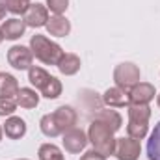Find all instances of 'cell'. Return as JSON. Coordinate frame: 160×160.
Listing matches in <instances>:
<instances>
[{
    "mask_svg": "<svg viewBox=\"0 0 160 160\" xmlns=\"http://www.w3.org/2000/svg\"><path fill=\"white\" fill-rule=\"evenodd\" d=\"M147 158L160 160V121L155 125V128L147 140Z\"/></svg>",
    "mask_w": 160,
    "mask_h": 160,
    "instance_id": "d6986e66",
    "label": "cell"
},
{
    "mask_svg": "<svg viewBox=\"0 0 160 160\" xmlns=\"http://www.w3.org/2000/svg\"><path fill=\"white\" fill-rule=\"evenodd\" d=\"M6 11H8V9H6V6L0 2V21H4V17H6Z\"/></svg>",
    "mask_w": 160,
    "mask_h": 160,
    "instance_id": "83f0119b",
    "label": "cell"
},
{
    "mask_svg": "<svg viewBox=\"0 0 160 160\" xmlns=\"http://www.w3.org/2000/svg\"><path fill=\"white\" fill-rule=\"evenodd\" d=\"M62 89H63V86H62V82L56 78V77H50L48 82L41 88V95L45 97V99H58L60 95H62Z\"/></svg>",
    "mask_w": 160,
    "mask_h": 160,
    "instance_id": "44dd1931",
    "label": "cell"
},
{
    "mask_svg": "<svg viewBox=\"0 0 160 160\" xmlns=\"http://www.w3.org/2000/svg\"><path fill=\"white\" fill-rule=\"evenodd\" d=\"M39 128L47 138H56V136H60V130H58L56 123H54V119H52V114H47V116L41 118Z\"/></svg>",
    "mask_w": 160,
    "mask_h": 160,
    "instance_id": "603a6c76",
    "label": "cell"
},
{
    "mask_svg": "<svg viewBox=\"0 0 160 160\" xmlns=\"http://www.w3.org/2000/svg\"><path fill=\"white\" fill-rule=\"evenodd\" d=\"M0 2L6 6V9H8L9 13H15V15L24 13V11H26V8L32 4L30 0H0Z\"/></svg>",
    "mask_w": 160,
    "mask_h": 160,
    "instance_id": "cb8c5ba5",
    "label": "cell"
},
{
    "mask_svg": "<svg viewBox=\"0 0 160 160\" xmlns=\"http://www.w3.org/2000/svg\"><path fill=\"white\" fill-rule=\"evenodd\" d=\"M0 30H2L4 39L15 41V39H19V38H22V34H24V30H26V24H24V21L13 17V19H6V21L2 22Z\"/></svg>",
    "mask_w": 160,
    "mask_h": 160,
    "instance_id": "4fadbf2b",
    "label": "cell"
},
{
    "mask_svg": "<svg viewBox=\"0 0 160 160\" xmlns=\"http://www.w3.org/2000/svg\"><path fill=\"white\" fill-rule=\"evenodd\" d=\"M22 21L30 28H41V26H45L47 21H48V9H47V6H43L39 2L30 4L26 8V11L22 13Z\"/></svg>",
    "mask_w": 160,
    "mask_h": 160,
    "instance_id": "ba28073f",
    "label": "cell"
},
{
    "mask_svg": "<svg viewBox=\"0 0 160 160\" xmlns=\"http://www.w3.org/2000/svg\"><path fill=\"white\" fill-rule=\"evenodd\" d=\"M17 110V101L15 99H8V97H0V118H9L13 116Z\"/></svg>",
    "mask_w": 160,
    "mask_h": 160,
    "instance_id": "d4e9b609",
    "label": "cell"
},
{
    "mask_svg": "<svg viewBox=\"0 0 160 160\" xmlns=\"http://www.w3.org/2000/svg\"><path fill=\"white\" fill-rule=\"evenodd\" d=\"M52 119L56 123L60 134L71 130L77 127V121H78V116H77V110H73L71 106H60L52 112Z\"/></svg>",
    "mask_w": 160,
    "mask_h": 160,
    "instance_id": "9c48e42d",
    "label": "cell"
},
{
    "mask_svg": "<svg viewBox=\"0 0 160 160\" xmlns=\"http://www.w3.org/2000/svg\"><path fill=\"white\" fill-rule=\"evenodd\" d=\"M140 155H142L140 140H134L130 136L116 140V153H114V157L118 160H138Z\"/></svg>",
    "mask_w": 160,
    "mask_h": 160,
    "instance_id": "8992f818",
    "label": "cell"
},
{
    "mask_svg": "<svg viewBox=\"0 0 160 160\" xmlns=\"http://www.w3.org/2000/svg\"><path fill=\"white\" fill-rule=\"evenodd\" d=\"M80 160H106L104 155H101V153H97L95 149H91V151H88V153H84Z\"/></svg>",
    "mask_w": 160,
    "mask_h": 160,
    "instance_id": "4316f807",
    "label": "cell"
},
{
    "mask_svg": "<svg viewBox=\"0 0 160 160\" xmlns=\"http://www.w3.org/2000/svg\"><path fill=\"white\" fill-rule=\"evenodd\" d=\"M140 77H142L140 67L136 63H132V62H123L119 65H116V69H114L116 86L121 88L123 91H127V93L140 82Z\"/></svg>",
    "mask_w": 160,
    "mask_h": 160,
    "instance_id": "277c9868",
    "label": "cell"
},
{
    "mask_svg": "<svg viewBox=\"0 0 160 160\" xmlns=\"http://www.w3.org/2000/svg\"><path fill=\"white\" fill-rule=\"evenodd\" d=\"M15 101H17V106L32 110V108H36L39 104V95L32 88H21L19 93H17V97H15Z\"/></svg>",
    "mask_w": 160,
    "mask_h": 160,
    "instance_id": "e0dca14e",
    "label": "cell"
},
{
    "mask_svg": "<svg viewBox=\"0 0 160 160\" xmlns=\"http://www.w3.org/2000/svg\"><path fill=\"white\" fill-rule=\"evenodd\" d=\"M127 112H128V125H127L128 136L134 140H143L149 132V118H151L149 104L130 102L127 106Z\"/></svg>",
    "mask_w": 160,
    "mask_h": 160,
    "instance_id": "7a4b0ae2",
    "label": "cell"
},
{
    "mask_svg": "<svg viewBox=\"0 0 160 160\" xmlns=\"http://www.w3.org/2000/svg\"><path fill=\"white\" fill-rule=\"evenodd\" d=\"M157 104H158V108H160V93H158V97H157Z\"/></svg>",
    "mask_w": 160,
    "mask_h": 160,
    "instance_id": "f546056e",
    "label": "cell"
},
{
    "mask_svg": "<svg viewBox=\"0 0 160 160\" xmlns=\"http://www.w3.org/2000/svg\"><path fill=\"white\" fill-rule=\"evenodd\" d=\"M80 58L77 54H71V52H67V54H63L62 56V60L58 62V71L62 73V75H65V77H73V75H77L80 71Z\"/></svg>",
    "mask_w": 160,
    "mask_h": 160,
    "instance_id": "9a60e30c",
    "label": "cell"
},
{
    "mask_svg": "<svg viewBox=\"0 0 160 160\" xmlns=\"http://www.w3.org/2000/svg\"><path fill=\"white\" fill-rule=\"evenodd\" d=\"M17 160H28V158H17Z\"/></svg>",
    "mask_w": 160,
    "mask_h": 160,
    "instance_id": "1f68e13d",
    "label": "cell"
},
{
    "mask_svg": "<svg viewBox=\"0 0 160 160\" xmlns=\"http://www.w3.org/2000/svg\"><path fill=\"white\" fill-rule=\"evenodd\" d=\"M63 147H65V151L67 153H71V155H78L80 151H84L86 149V145H88V134L82 130V128H71V130H67V132H63Z\"/></svg>",
    "mask_w": 160,
    "mask_h": 160,
    "instance_id": "52a82bcc",
    "label": "cell"
},
{
    "mask_svg": "<svg viewBox=\"0 0 160 160\" xmlns=\"http://www.w3.org/2000/svg\"><path fill=\"white\" fill-rule=\"evenodd\" d=\"M38 155H39V160H63L62 149L54 143H43L38 151Z\"/></svg>",
    "mask_w": 160,
    "mask_h": 160,
    "instance_id": "7402d4cb",
    "label": "cell"
},
{
    "mask_svg": "<svg viewBox=\"0 0 160 160\" xmlns=\"http://www.w3.org/2000/svg\"><path fill=\"white\" fill-rule=\"evenodd\" d=\"M114 134L116 132L110 127H106L104 123H101V121H97V119L91 121V125L88 128V140H89V143L93 145V149L97 153L104 155L106 158L116 153V140L118 138Z\"/></svg>",
    "mask_w": 160,
    "mask_h": 160,
    "instance_id": "6da1fadb",
    "label": "cell"
},
{
    "mask_svg": "<svg viewBox=\"0 0 160 160\" xmlns=\"http://www.w3.org/2000/svg\"><path fill=\"white\" fill-rule=\"evenodd\" d=\"M19 82L13 75L9 73H0V97H8V99H15L19 93Z\"/></svg>",
    "mask_w": 160,
    "mask_h": 160,
    "instance_id": "2e32d148",
    "label": "cell"
},
{
    "mask_svg": "<svg viewBox=\"0 0 160 160\" xmlns=\"http://www.w3.org/2000/svg\"><path fill=\"white\" fill-rule=\"evenodd\" d=\"M45 28H47V32H48L50 36H54V38H65V36H69V32H71V22H69L63 15H52V17H48Z\"/></svg>",
    "mask_w": 160,
    "mask_h": 160,
    "instance_id": "7c38bea8",
    "label": "cell"
},
{
    "mask_svg": "<svg viewBox=\"0 0 160 160\" xmlns=\"http://www.w3.org/2000/svg\"><path fill=\"white\" fill-rule=\"evenodd\" d=\"M69 8V0H47V9H50L54 15H63Z\"/></svg>",
    "mask_w": 160,
    "mask_h": 160,
    "instance_id": "484cf974",
    "label": "cell"
},
{
    "mask_svg": "<svg viewBox=\"0 0 160 160\" xmlns=\"http://www.w3.org/2000/svg\"><path fill=\"white\" fill-rule=\"evenodd\" d=\"M157 95V89L153 84L149 82H138L130 91H128V99L130 102H136V104H149Z\"/></svg>",
    "mask_w": 160,
    "mask_h": 160,
    "instance_id": "30bf717a",
    "label": "cell"
},
{
    "mask_svg": "<svg viewBox=\"0 0 160 160\" xmlns=\"http://www.w3.org/2000/svg\"><path fill=\"white\" fill-rule=\"evenodd\" d=\"M52 75H48L45 69H41V67H36V65H32L30 69H28V82L32 84V86H36L38 89H41L47 82H48V78H50Z\"/></svg>",
    "mask_w": 160,
    "mask_h": 160,
    "instance_id": "ffe728a7",
    "label": "cell"
},
{
    "mask_svg": "<svg viewBox=\"0 0 160 160\" xmlns=\"http://www.w3.org/2000/svg\"><path fill=\"white\" fill-rule=\"evenodd\" d=\"M32 62H34V54H32L30 47L13 45L8 50V63L17 71H28L32 67Z\"/></svg>",
    "mask_w": 160,
    "mask_h": 160,
    "instance_id": "5b68a950",
    "label": "cell"
},
{
    "mask_svg": "<svg viewBox=\"0 0 160 160\" xmlns=\"http://www.w3.org/2000/svg\"><path fill=\"white\" fill-rule=\"evenodd\" d=\"M102 102L108 106V108H127L130 104V99H128V93L123 91L121 88L114 86V88H108L102 95Z\"/></svg>",
    "mask_w": 160,
    "mask_h": 160,
    "instance_id": "8fae6325",
    "label": "cell"
},
{
    "mask_svg": "<svg viewBox=\"0 0 160 160\" xmlns=\"http://www.w3.org/2000/svg\"><path fill=\"white\" fill-rule=\"evenodd\" d=\"M2 41H4V36H2V30H0V43H2Z\"/></svg>",
    "mask_w": 160,
    "mask_h": 160,
    "instance_id": "4dcf8cb0",
    "label": "cell"
},
{
    "mask_svg": "<svg viewBox=\"0 0 160 160\" xmlns=\"http://www.w3.org/2000/svg\"><path fill=\"white\" fill-rule=\"evenodd\" d=\"M2 134H4V128L0 127V142H2Z\"/></svg>",
    "mask_w": 160,
    "mask_h": 160,
    "instance_id": "f1b7e54d",
    "label": "cell"
},
{
    "mask_svg": "<svg viewBox=\"0 0 160 160\" xmlns=\"http://www.w3.org/2000/svg\"><path fill=\"white\" fill-rule=\"evenodd\" d=\"M2 128H4V132L9 140H21L26 134V121L17 118V116H9Z\"/></svg>",
    "mask_w": 160,
    "mask_h": 160,
    "instance_id": "5bb4252c",
    "label": "cell"
},
{
    "mask_svg": "<svg viewBox=\"0 0 160 160\" xmlns=\"http://www.w3.org/2000/svg\"><path fill=\"white\" fill-rule=\"evenodd\" d=\"M95 119L101 121V123H104L106 127H110L114 132H118V130L121 128V125H123L121 116L116 112V110H112V108H104V110H101V112L95 116Z\"/></svg>",
    "mask_w": 160,
    "mask_h": 160,
    "instance_id": "ac0fdd59",
    "label": "cell"
},
{
    "mask_svg": "<svg viewBox=\"0 0 160 160\" xmlns=\"http://www.w3.org/2000/svg\"><path fill=\"white\" fill-rule=\"evenodd\" d=\"M30 50H32V54L39 60L41 63H45V65H58V62L65 54L58 43L50 41L48 38H45L41 34L32 36V39H30Z\"/></svg>",
    "mask_w": 160,
    "mask_h": 160,
    "instance_id": "3957f363",
    "label": "cell"
}]
</instances>
